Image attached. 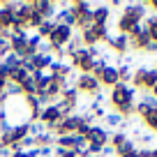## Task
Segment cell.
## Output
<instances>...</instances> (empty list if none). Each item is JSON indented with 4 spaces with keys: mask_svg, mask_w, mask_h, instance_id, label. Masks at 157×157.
<instances>
[{
    "mask_svg": "<svg viewBox=\"0 0 157 157\" xmlns=\"http://www.w3.org/2000/svg\"><path fill=\"white\" fill-rule=\"evenodd\" d=\"M51 30H53V21H44V23H42L37 30H35V35H39L42 39H49Z\"/></svg>",
    "mask_w": 157,
    "mask_h": 157,
    "instance_id": "484cf974",
    "label": "cell"
},
{
    "mask_svg": "<svg viewBox=\"0 0 157 157\" xmlns=\"http://www.w3.org/2000/svg\"><path fill=\"white\" fill-rule=\"evenodd\" d=\"M148 46H150V35H148V30H146V28H143L141 33H136L134 37H129V49L148 51Z\"/></svg>",
    "mask_w": 157,
    "mask_h": 157,
    "instance_id": "e0dca14e",
    "label": "cell"
},
{
    "mask_svg": "<svg viewBox=\"0 0 157 157\" xmlns=\"http://www.w3.org/2000/svg\"><path fill=\"white\" fill-rule=\"evenodd\" d=\"M148 53H157V42H150V46H148Z\"/></svg>",
    "mask_w": 157,
    "mask_h": 157,
    "instance_id": "d6a6232c",
    "label": "cell"
},
{
    "mask_svg": "<svg viewBox=\"0 0 157 157\" xmlns=\"http://www.w3.org/2000/svg\"><path fill=\"white\" fill-rule=\"evenodd\" d=\"M99 86H106V88H113L116 83H120L118 81V65H106V67L102 69V74L97 76Z\"/></svg>",
    "mask_w": 157,
    "mask_h": 157,
    "instance_id": "2e32d148",
    "label": "cell"
},
{
    "mask_svg": "<svg viewBox=\"0 0 157 157\" xmlns=\"http://www.w3.org/2000/svg\"><path fill=\"white\" fill-rule=\"evenodd\" d=\"M152 157H155V152H152Z\"/></svg>",
    "mask_w": 157,
    "mask_h": 157,
    "instance_id": "74e56055",
    "label": "cell"
},
{
    "mask_svg": "<svg viewBox=\"0 0 157 157\" xmlns=\"http://www.w3.org/2000/svg\"><path fill=\"white\" fill-rule=\"evenodd\" d=\"M109 102L113 104L116 113H120L123 118H129L136 106V90L127 83H116L109 93Z\"/></svg>",
    "mask_w": 157,
    "mask_h": 157,
    "instance_id": "6da1fadb",
    "label": "cell"
},
{
    "mask_svg": "<svg viewBox=\"0 0 157 157\" xmlns=\"http://www.w3.org/2000/svg\"><path fill=\"white\" fill-rule=\"evenodd\" d=\"M74 88H76L78 93H86V95H90V97H95V95L102 90V86H99V81L93 76V74H78Z\"/></svg>",
    "mask_w": 157,
    "mask_h": 157,
    "instance_id": "30bf717a",
    "label": "cell"
},
{
    "mask_svg": "<svg viewBox=\"0 0 157 157\" xmlns=\"http://www.w3.org/2000/svg\"><path fill=\"white\" fill-rule=\"evenodd\" d=\"M33 7L44 21H53V16L58 14V5L53 0H33Z\"/></svg>",
    "mask_w": 157,
    "mask_h": 157,
    "instance_id": "5bb4252c",
    "label": "cell"
},
{
    "mask_svg": "<svg viewBox=\"0 0 157 157\" xmlns=\"http://www.w3.org/2000/svg\"><path fill=\"white\" fill-rule=\"evenodd\" d=\"M127 157H136V152H132V155H127Z\"/></svg>",
    "mask_w": 157,
    "mask_h": 157,
    "instance_id": "d590c367",
    "label": "cell"
},
{
    "mask_svg": "<svg viewBox=\"0 0 157 157\" xmlns=\"http://www.w3.org/2000/svg\"><path fill=\"white\" fill-rule=\"evenodd\" d=\"M78 95H81V93H78L74 86H69V88L58 97L56 106L60 109V113H63V116H72V113H74V109H76V104H78Z\"/></svg>",
    "mask_w": 157,
    "mask_h": 157,
    "instance_id": "ba28073f",
    "label": "cell"
},
{
    "mask_svg": "<svg viewBox=\"0 0 157 157\" xmlns=\"http://www.w3.org/2000/svg\"><path fill=\"white\" fill-rule=\"evenodd\" d=\"M7 88V67L0 63V90Z\"/></svg>",
    "mask_w": 157,
    "mask_h": 157,
    "instance_id": "f1b7e54d",
    "label": "cell"
},
{
    "mask_svg": "<svg viewBox=\"0 0 157 157\" xmlns=\"http://www.w3.org/2000/svg\"><path fill=\"white\" fill-rule=\"evenodd\" d=\"M150 7V12H155L157 14V0H150V2H146V10Z\"/></svg>",
    "mask_w": 157,
    "mask_h": 157,
    "instance_id": "1f68e13d",
    "label": "cell"
},
{
    "mask_svg": "<svg viewBox=\"0 0 157 157\" xmlns=\"http://www.w3.org/2000/svg\"><path fill=\"white\" fill-rule=\"evenodd\" d=\"M10 51L21 58H28V33L21 30V33H12L10 37Z\"/></svg>",
    "mask_w": 157,
    "mask_h": 157,
    "instance_id": "4fadbf2b",
    "label": "cell"
},
{
    "mask_svg": "<svg viewBox=\"0 0 157 157\" xmlns=\"http://www.w3.org/2000/svg\"><path fill=\"white\" fill-rule=\"evenodd\" d=\"M109 19H111V10L106 5L93 7V23L95 25H109Z\"/></svg>",
    "mask_w": 157,
    "mask_h": 157,
    "instance_id": "ac0fdd59",
    "label": "cell"
},
{
    "mask_svg": "<svg viewBox=\"0 0 157 157\" xmlns=\"http://www.w3.org/2000/svg\"><path fill=\"white\" fill-rule=\"evenodd\" d=\"M109 37V28L106 25H90V28L81 30V42H83V46H97L99 42H104V39Z\"/></svg>",
    "mask_w": 157,
    "mask_h": 157,
    "instance_id": "9c48e42d",
    "label": "cell"
},
{
    "mask_svg": "<svg viewBox=\"0 0 157 157\" xmlns=\"http://www.w3.org/2000/svg\"><path fill=\"white\" fill-rule=\"evenodd\" d=\"M21 60H23V58H21V56H16V53H12V51H10V53H7L5 58L0 60V63L5 65L7 69H12V67H19V65H21Z\"/></svg>",
    "mask_w": 157,
    "mask_h": 157,
    "instance_id": "cb8c5ba5",
    "label": "cell"
},
{
    "mask_svg": "<svg viewBox=\"0 0 157 157\" xmlns=\"http://www.w3.org/2000/svg\"><path fill=\"white\" fill-rule=\"evenodd\" d=\"M25 76H28V72H25L23 67H12V69H7V83H14V86H21L25 81Z\"/></svg>",
    "mask_w": 157,
    "mask_h": 157,
    "instance_id": "d6986e66",
    "label": "cell"
},
{
    "mask_svg": "<svg viewBox=\"0 0 157 157\" xmlns=\"http://www.w3.org/2000/svg\"><path fill=\"white\" fill-rule=\"evenodd\" d=\"M111 155H116L111 146H104V148H102V152H99V157H111Z\"/></svg>",
    "mask_w": 157,
    "mask_h": 157,
    "instance_id": "f546056e",
    "label": "cell"
},
{
    "mask_svg": "<svg viewBox=\"0 0 157 157\" xmlns=\"http://www.w3.org/2000/svg\"><path fill=\"white\" fill-rule=\"evenodd\" d=\"M95 60L97 58L90 56L88 46H81V49H76V51L69 53V65H72V69H78V74H93Z\"/></svg>",
    "mask_w": 157,
    "mask_h": 157,
    "instance_id": "277c9868",
    "label": "cell"
},
{
    "mask_svg": "<svg viewBox=\"0 0 157 157\" xmlns=\"http://www.w3.org/2000/svg\"><path fill=\"white\" fill-rule=\"evenodd\" d=\"M127 139H129V136H127L125 132H113V136L109 139V146H111L113 150H116V148H120L125 141H127Z\"/></svg>",
    "mask_w": 157,
    "mask_h": 157,
    "instance_id": "d4e9b609",
    "label": "cell"
},
{
    "mask_svg": "<svg viewBox=\"0 0 157 157\" xmlns=\"http://www.w3.org/2000/svg\"><path fill=\"white\" fill-rule=\"evenodd\" d=\"M78 120H81V116H78V113L65 116L58 125H53V127L49 129V132L53 134V136H65V134H74V132H76V123H78Z\"/></svg>",
    "mask_w": 157,
    "mask_h": 157,
    "instance_id": "7c38bea8",
    "label": "cell"
},
{
    "mask_svg": "<svg viewBox=\"0 0 157 157\" xmlns=\"http://www.w3.org/2000/svg\"><path fill=\"white\" fill-rule=\"evenodd\" d=\"M141 120H143V125H146L148 129L155 132V129H157V109H148V111H143Z\"/></svg>",
    "mask_w": 157,
    "mask_h": 157,
    "instance_id": "44dd1931",
    "label": "cell"
},
{
    "mask_svg": "<svg viewBox=\"0 0 157 157\" xmlns=\"http://www.w3.org/2000/svg\"><path fill=\"white\" fill-rule=\"evenodd\" d=\"M136 157H152V148H143V150H136Z\"/></svg>",
    "mask_w": 157,
    "mask_h": 157,
    "instance_id": "4dcf8cb0",
    "label": "cell"
},
{
    "mask_svg": "<svg viewBox=\"0 0 157 157\" xmlns=\"http://www.w3.org/2000/svg\"><path fill=\"white\" fill-rule=\"evenodd\" d=\"M146 16H148V12H146V5H143V2H129V5H125L123 14L118 19V30H120V35H129L134 25L146 21Z\"/></svg>",
    "mask_w": 157,
    "mask_h": 157,
    "instance_id": "7a4b0ae2",
    "label": "cell"
},
{
    "mask_svg": "<svg viewBox=\"0 0 157 157\" xmlns=\"http://www.w3.org/2000/svg\"><path fill=\"white\" fill-rule=\"evenodd\" d=\"M104 120L109 123V127H120V125L125 123V118L120 116V113H106V116H104Z\"/></svg>",
    "mask_w": 157,
    "mask_h": 157,
    "instance_id": "4316f807",
    "label": "cell"
},
{
    "mask_svg": "<svg viewBox=\"0 0 157 157\" xmlns=\"http://www.w3.org/2000/svg\"><path fill=\"white\" fill-rule=\"evenodd\" d=\"M46 132V127L39 120H35V123H30V136H39V134H44Z\"/></svg>",
    "mask_w": 157,
    "mask_h": 157,
    "instance_id": "83f0119b",
    "label": "cell"
},
{
    "mask_svg": "<svg viewBox=\"0 0 157 157\" xmlns=\"http://www.w3.org/2000/svg\"><path fill=\"white\" fill-rule=\"evenodd\" d=\"M152 69H155V72H157V63H155V67H152Z\"/></svg>",
    "mask_w": 157,
    "mask_h": 157,
    "instance_id": "8d00e7d4",
    "label": "cell"
},
{
    "mask_svg": "<svg viewBox=\"0 0 157 157\" xmlns=\"http://www.w3.org/2000/svg\"><path fill=\"white\" fill-rule=\"evenodd\" d=\"M116 157H127V155H132V152H136V146H134V141L132 139H127V141L123 143L120 148H116Z\"/></svg>",
    "mask_w": 157,
    "mask_h": 157,
    "instance_id": "7402d4cb",
    "label": "cell"
},
{
    "mask_svg": "<svg viewBox=\"0 0 157 157\" xmlns=\"http://www.w3.org/2000/svg\"><path fill=\"white\" fill-rule=\"evenodd\" d=\"M109 139H111V134H109L104 127H99V125H93V129H90V132H88V136H86L90 155L99 157L102 148H104V146H109Z\"/></svg>",
    "mask_w": 157,
    "mask_h": 157,
    "instance_id": "52a82bcc",
    "label": "cell"
},
{
    "mask_svg": "<svg viewBox=\"0 0 157 157\" xmlns=\"http://www.w3.org/2000/svg\"><path fill=\"white\" fill-rule=\"evenodd\" d=\"M118 81L129 86V81H132V67L129 65H118Z\"/></svg>",
    "mask_w": 157,
    "mask_h": 157,
    "instance_id": "603a6c76",
    "label": "cell"
},
{
    "mask_svg": "<svg viewBox=\"0 0 157 157\" xmlns=\"http://www.w3.org/2000/svg\"><path fill=\"white\" fill-rule=\"evenodd\" d=\"M69 10H72L74 21H76V25H74V28L86 30V28H90V25H93V5H90V2H86V0H76V2H72V5H69Z\"/></svg>",
    "mask_w": 157,
    "mask_h": 157,
    "instance_id": "5b68a950",
    "label": "cell"
},
{
    "mask_svg": "<svg viewBox=\"0 0 157 157\" xmlns=\"http://www.w3.org/2000/svg\"><path fill=\"white\" fill-rule=\"evenodd\" d=\"M155 134H157V129H155Z\"/></svg>",
    "mask_w": 157,
    "mask_h": 157,
    "instance_id": "f35d334b",
    "label": "cell"
},
{
    "mask_svg": "<svg viewBox=\"0 0 157 157\" xmlns=\"http://www.w3.org/2000/svg\"><path fill=\"white\" fill-rule=\"evenodd\" d=\"M58 157H78L76 152H69V150H63V155H58Z\"/></svg>",
    "mask_w": 157,
    "mask_h": 157,
    "instance_id": "836d02e7",
    "label": "cell"
},
{
    "mask_svg": "<svg viewBox=\"0 0 157 157\" xmlns=\"http://www.w3.org/2000/svg\"><path fill=\"white\" fill-rule=\"evenodd\" d=\"M104 42H106V44L113 49V53H118V56H123V53L129 51V37L127 35H120V33L118 35H109Z\"/></svg>",
    "mask_w": 157,
    "mask_h": 157,
    "instance_id": "9a60e30c",
    "label": "cell"
},
{
    "mask_svg": "<svg viewBox=\"0 0 157 157\" xmlns=\"http://www.w3.org/2000/svg\"><path fill=\"white\" fill-rule=\"evenodd\" d=\"M129 86H132L134 90H146V93H150V90L157 86V72L152 67H136L132 72Z\"/></svg>",
    "mask_w": 157,
    "mask_h": 157,
    "instance_id": "3957f363",
    "label": "cell"
},
{
    "mask_svg": "<svg viewBox=\"0 0 157 157\" xmlns=\"http://www.w3.org/2000/svg\"><path fill=\"white\" fill-rule=\"evenodd\" d=\"M63 118H65V116L60 113V109L56 106V104H46V106H42V111H39V118H37V120L44 125L46 132H49V129L53 127V125H58Z\"/></svg>",
    "mask_w": 157,
    "mask_h": 157,
    "instance_id": "8fae6325",
    "label": "cell"
},
{
    "mask_svg": "<svg viewBox=\"0 0 157 157\" xmlns=\"http://www.w3.org/2000/svg\"><path fill=\"white\" fill-rule=\"evenodd\" d=\"M30 134V123H19V125H12V139L14 143H21L25 136Z\"/></svg>",
    "mask_w": 157,
    "mask_h": 157,
    "instance_id": "ffe728a7",
    "label": "cell"
},
{
    "mask_svg": "<svg viewBox=\"0 0 157 157\" xmlns=\"http://www.w3.org/2000/svg\"><path fill=\"white\" fill-rule=\"evenodd\" d=\"M150 95H152V97H155V99H157V86H155V88H152V90H150Z\"/></svg>",
    "mask_w": 157,
    "mask_h": 157,
    "instance_id": "e575fe53",
    "label": "cell"
},
{
    "mask_svg": "<svg viewBox=\"0 0 157 157\" xmlns=\"http://www.w3.org/2000/svg\"><path fill=\"white\" fill-rule=\"evenodd\" d=\"M72 37H74V28L63 25V23H53V30H51L49 39H46V44L51 46V53H53V49H65Z\"/></svg>",
    "mask_w": 157,
    "mask_h": 157,
    "instance_id": "8992f818",
    "label": "cell"
}]
</instances>
